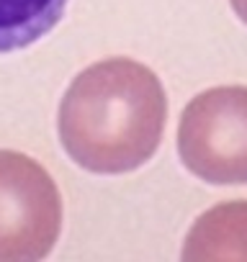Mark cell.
Returning a JSON list of instances; mask_svg holds the SVG:
<instances>
[{"label":"cell","instance_id":"cell-1","mask_svg":"<svg viewBox=\"0 0 247 262\" xmlns=\"http://www.w3.org/2000/svg\"><path fill=\"white\" fill-rule=\"evenodd\" d=\"M168 100L157 75L134 59H103L83 70L59 103V142L85 170L121 175L160 147Z\"/></svg>","mask_w":247,"mask_h":262},{"label":"cell","instance_id":"cell-2","mask_svg":"<svg viewBox=\"0 0 247 262\" xmlns=\"http://www.w3.org/2000/svg\"><path fill=\"white\" fill-rule=\"evenodd\" d=\"M183 165L214 185L247 183V88L227 85L196 95L178 126Z\"/></svg>","mask_w":247,"mask_h":262},{"label":"cell","instance_id":"cell-3","mask_svg":"<svg viewBox=\"0 0 247 262\" xmlns=\"http://www.w3.org/2000/svg\"><path fill=\"white\" fill-rule=\"evenodd\" d=\"M62 201L31 157L0 149V262H36L59 236Z\"/></svg>","mask_w":247,"mask_h":262},{"label":"cell","instance_id":"cell-4","mask_svg":"<svg viewBox=\"0 0 247 262\" xmlns=\"http://www.w3.org/2000/svg\"><path fill=\"white\" fill-rule=\"evenodd\" d=\"M183 259H247V201L206 211L186 236Z\"/></svg>","mask_w":247,"mask_h":262},{"label":"cell","instance_id":"cell-5","mask_svg":"<svg viewBox=\"0 0 247 262\" xmlns=\"http://www.w3.org/2000/svg\"><path fill=\"white\" fill-rule=\"evenodd\" d=\"M70 0H0V54L26 49L47 36Z\"/></svg>","mask_w":247,"mask_h":262},{"label":"cell","instance_id":"cell-6","mask_svg":"<svg viewBox=\"0 0 247 262\" xmlns=\"http://www.w3.org/2000/svg\"><path fill=\"white\" fill-rule=\"evenodd\" d=\"M229 3H232V8H234V13L247 24V0H229Z\"/></svg>","mask_w":247,"mask_h":262}]
</instances>
